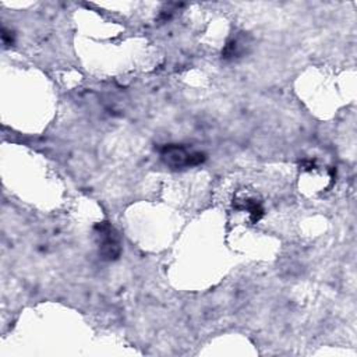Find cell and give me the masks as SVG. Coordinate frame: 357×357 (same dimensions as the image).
I'll use <instances>...</instances> for the list:
<instances>
[{
	"label": "cell",
	"instance_id": "3957f363",
	"mask_svg": "<svg viewBox=\"0 0 357 357\" xmlns=\"http://www.w3.org/2000/svg\"><path fill=\"white\" fill-rule=\"evenodd\" d=\"M245 50V40L240 38H234L229 40L223 49V57L225 59H234L238 57Z\"/></svg>",
	"mask_w": 357,
	"mask_h": 357
},
{
	"label": "cell",
	"instance_id": "6da1fadb",
	"mask_svg": "<svg viewBox=\"0 0 357 357\" xmlns=\"http://www.w3.org/2000/svg\"><path fill=\"white\" fill-rule=\"evenodd\" d=\"M162 156L172 166H195L204 162L205 155L188 151L180 145H167L162 149Z\"/></svg>",
	"mask_w": 357,
	"mask_h": 357
},
{
	"label": "cell",
	"instance_id": "7a4b0ae2",
	"mask_svg": "<svg viewBox=\"0 0 357 357\" xmlns=\"http://www.w3.org/2000/svg\"><path fill=\"white\" fill-rule=\"evenodd\" d=\"M99 238V252L105 259H116L120 255V244L116 231L107 223H100L96 227Z\"/></svg>",
	"mask_w": 357,
	"mask_h": 357
}]
</instances>
